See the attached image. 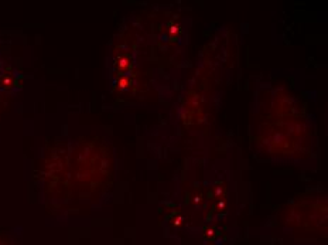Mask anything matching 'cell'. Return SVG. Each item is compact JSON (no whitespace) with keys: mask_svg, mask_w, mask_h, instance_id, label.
Instances as JSON below:
<instances>
[{"mask_svg":"<svg viewBox=\"0 0 328 245\" xmlns=\"http://www.w3.org/2000/svg\"><path fill=\"white\" fill-rule=\"evenodd\" d=\"M248 129L249 147L257 162L304 172L320 170L315 116L286 85L255 78Z\"/></svg>","mask_w":328,"mask_h":245,"instance_id":"cell-3","label":"cell"},{"mask_svg":"<svg viewBox=\"0 0 328 245\" xmlns=\"http://www.w3.org/2000/svg\"><path fill=\"white\" fill-rule=\"evenodd\" d=\"M190 30L191 17L173 4L128 16L109 44L111 91L130 104L170 105L190 68Z\"/></svg>","mask_w":328,"mask_h":245,"instance_id":"cell-1","label":"cell"},{"mask_svg":"<svg viewBox=\"0 0 328 245\" xmlns=\"http://www.w3.org/2000/svg\"><path fill=\"white\" fill-rule=\"evenodd\" d=\"M236 36L221 27L201 48L195 67L185 78L163 122L144 135V152L160 162L183 150L191 152L208 142L221 111L225 91L238 61Z\"/></svg>","mask_w":328,"mask_h":245,"instance_id":"cell-2","label":"cell"}]
</instances>
